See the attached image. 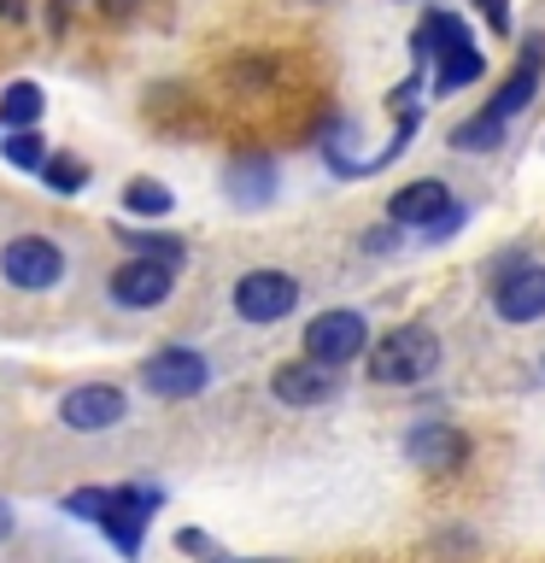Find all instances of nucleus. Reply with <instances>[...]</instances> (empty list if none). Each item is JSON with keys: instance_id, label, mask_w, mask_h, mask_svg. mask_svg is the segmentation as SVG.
<instances>
[{"instance_id": "nucleus-26", "label": "nucleus", "mask_w": 545, "mask_h": 563, "mask_svg": "<svg viewBox=\"0 0 545 563\" xmlns=\"http://www.w3.org/2000/svg\"><path fill=\"white\" fill-rule=\"evenodd\" d=\"M7 534H12V505L0 499V540H7Z\"/></svg>"}, {"instance_id": "nucleus-12", "label": "nucleus", "mask_w": 545, "mask_h": 563, "mask_svg": "<svg viewBox=\"0 0 545 563\" xmlns=\"http://www.w3.org/2000/svg\"><path fill=\"white\" fill-rule=\"evenodd\" d=\"M404 457L416 470H457L469 457V440L452 429V422H411L404 429Z\"/></svg>"}, {"instance_id": "nucleus-18", "label": "nucleus", "mask_w": 545, "mask_h": 563, "mask_svg": "<svg viewBox=\"0 0 545 563\" xmlns=\"http://www.w3.org/2000/svg\"><path fill=\"white\" fill-rule=\"evenodd\" d=\"M123 206L141 211V218H165L176 200H170V188H165V183H153V176H135V183L123 188Z\"/></svg>"}, {"instance_id": "nucleus-10", "label": "nucleus", "mask_w": 545, "mask_h": 563, "mask_svg": "<svg viewBox=\"0 0 545 563\" xmlns=\"http://www.w3.org/2000/svg\"><path fill=\"white\" fill-rule=\"evenodd\" d=\"M492 311H499L504 323H540L545 317V264L527 258L510 276L492 282Z\"/></svg>"}, {"instance_id": "nucleus-5", "label": "nucleus", "mask_w": 545, "mask_h": 563, "mask_svg": "<svg viewBox=\"0 0 545 563\" xmlns=\"http://www.w3.org/2000/svg\"><path fill=\"white\" fill-rule=\"evenodd\" d=\"M299 306V282L288 271H246L235 282V311L246 323H281Z\"/></svg>"}, {"instance_id": "nucleus-7", "label": "nucleus", "mask_w": 545, "mask_h": 563, "mask_svg": "<svg viewBox=\"0 0 545 563\" xmlns=\"http://www.w3.org/2000/svg\"><path fill=\"white\" fill-rule=\"evenodd\" d=\"M0 271H7L12 288L42 294L65 276V253L47 235H18V241H7V253H0Z\"/></svg>"}, {"instance_id": "nucleus-6", "label": "nucleus", "mask_w": 545, "mask_h": 563, "mask_svg": "<svg viewBox=\"0 0 545 563\" xmlns=\"http://www.w3.org/2000/svg\"><path fill=\"white\" fill-rule=\"evenodd\" d=\"M205 382H211V364L188 346H165V352H153V358L141 364V387L158 394V399H193Z\"/></svg>"}, {"instance_id": "nucleus-16", "label": "nucleus", "mask_w": 545, "mask_h": 563, "mask_svg": "<svg viewBox=\"0 0 545 563\" xmlns=\"http://www.w3.org/2000/svg\"><path fill=\"white\" fill-rule=\"evenodd\" d=\"M118 241L130 246V258H158V264H182L188 258V241L165 235V229H118Z\"/></svg>"}, {"instance_id": "nucleus-25", "label": "nucleus", "mask_w": 545, "mask_h": 563, "mask_svg": "<svg viewBox=\"0 0 545 563\" xmlns=\"http://www.w3.org/2000/svg\"><path fill=\"white\" fill-rule=\"evenodd\" d=\"M100 7H105V18H130L135 0H100Z\"/></svg>"}, {"instance_id": "nucleus-28", "label": "nucleus", "mask_w": 545, "mask_h": 563, "mask_svg": "<svg viewBox=\"0 0 545 563\" xmlns=\"http://www.w3.org/2000/svg\"><path fill=\"white\" fill-rule=\"evenodd\" d=\"M540 376H545V358H540Z\"/></svg>"}, {"instance_id": "nucleus-4", "label": "nucleus", "mask_w": 545, "mask_h": 563, "mask_svg": "<svg viewBox=\"0 0 545 563\" xmlns=\"http://www.w3.org/2000/svg\"><path fill=\"white\" fill-rule=\"evenodd\" d=\"M540 70H545V35L527 30L522 47H516V65H510L504 82L487 95V112H499L504 123L516 118V112H527V106H534V95H540Z\"/></svg>"}, {"instance_id": "nucleus-17", "label": "nucleus", "mask_w": 545, "mask_h": 563, "mask_svg": "<svg viewBox=\"0 0 545 563\" xmlns=\"http://www.w3.org/2000/svg\"><path fill=\"white\" fill-rule=\"evenodd\" d=\"M35 118H42V88H35V82H12L7 95H0V123H12V130H30Z\"/></svg>"}, {"instance_id": "nucleus-2", "label": "nucleus", "mask_w": 545, "mask_h": 563, "mask_svg": "<svg viewBox=\"0 0 545 563\" xmlns=\"http://www.w3.org/2000/svg\"><path fill=\"white\" fill-rule=\"evenodd\" d=\"M158 505V493L153 487H118V493H105V487H94V493H70L65 499V510H77V517H88V522H100L105 534L118 540V552H141V528H147V510Z\"/></svg>"}, {"instance_id": "nucleus-22", "label": "nucleus", "mask_w": 545, "mask_h": 563, "mask_svg": "<svg viewBox=\"0 0 545 563\" xmlns=\"http://www.w3.org/2000/svg\"><path fill=\"white\" fill-rule=\"evenodd\" d=\"M475 12L487 18L492 35H516V24H510V0H475Z\"/></svg>"}, {"instance_id": "nucleus-11", "label": "nucleus", "mask_w": 545, "mask_h": 563, "mask_svg": "<svg viewBox=\"0 0 545 563\" xmlns=\"http://www.w3.org/2000/svg\"><path fill=\"white\" fill-rule=\"evenodd\" d=\"M270 394L281 399V405H329L334 394H341V376H334L329 364H316V358H305L299 352L293 364H276V376H270Z\"/></svg>"}, {"instance_id": "nucleus-13", "label": "nucleus", "mask_w": 545, "mask_h": 563, "mask_svg": "<svg viewBox=\"0 0 545 563\" xmlns=\"http://www.w3.org/2000/svg\"><path fill=\"white\" fill-rule=\"evenodd\" d=\"M440 211H452V188L440 183V176H416V183L387 194V218L399 229H429Z\"/></svg>"}, {"instance_id": "nucleus-24", "label": "nucleus", "mask_w": 545, "mask_h": 563, "mask_svg": "<svg viewBox=\"0 0 545 563\" xmlns=\"http://www.w3.org/2000/svg\"><path fill=\"white\" fill-rule=\"evenodd\" d=\"M527 258H534V253H527V246H510V253L487 258V288H492V282H499V276H510V271H516V264H527Z\"/></svg>"}, {"instance_id": "nucleus-23", "label": "nucleus", "mask_w": 545, "mask_h": 563, "mask_svg": "<svg viewBox=\"0 0 545 563\" xmlns=\"http://www.w3.org/2000/svg\"><path fill=\"white\" fill-rule=\"evenodd\" d=\"M399 246V223L387 218V223H376V229H364V253H393Z\"/></svg>"}, {"instance_id": "nucleus-21", "label": "nucleus", "mask_w": 545, "mask_h": 563, "mask_svg": "<svg viewBox=\"0 0 545 563\" xmlns=\"http://www.w3.org/2000/svg\"><path fill=\"white\" fill-rule=\"evenodd\" d=\"M464 223H469V206H457V200H452V211H440V218H434L429 229H422V235H429V241H452Z\"/></svg>"}, {"instance_id": "nucleus-3", "label": "nucleus", "mask_w": 545, "mask_h": 563, "mask_svg": "<svg viewBox=\"0 0 545 563\" xmlns=\"http://www.w3.org/2000/svg\"><path fill=\"white\" fill-rule=\"evenodd\" d=\"M299 352L316 364H329V369H346L352 358H364L369 352V323H364V311H352V306H334V311H316L305 329H299Z\"/></svg>"}, {"instance_id": "nucleus-1", "label": "nucleus", "mask_w": 545, "mask_h": 563, "mask_svg": "<svg viewBox=\"0 0 545 563\" xmlns=\"http://www.w3.org/2000/svg\"><path fill=\"white\" fill-rule=\"evenodd\" d=\"M440 358H446V346H440V334L429 323H399V329H387L381 341H369V352H364L369 382H381V387L429 382L440 369Z\"/></svg>"}, {"instance_id": "nucleus-27", "label": "nucleus", "mask_w": 545, "mask_h": 563, "mask_svg": "<svg viewBox=\"0 0 545 563\" xmlns=\"http://www.w3.org/2000/svg\"><path fill=\"white\" fill-rule=\"evenodd\" d=\"M0 18H18V0H0Z\"/></svg>"}, {"instance_id": "nucleus-19", "label": "nucleus", "mask_w": 545, "mask_h": 563, "mask_svg": "<svg viewBox=\"0 0 545 563\" xmlns=\"http://www.w3.org/2000/svg\"><path fill=\"white\" fill-rule=\"evenodd\" d=\"M42 176H47V188H53V194H77V188L88 183L82 158H70V153H47V165H42Z\"/></svg>"}, {"instance_id": "nucleus-8", "label": "nucleus", "mask_w": 545, "mask_h": 563, "mask_svg": "<svg viewBox=\"0 0 545 563\" xmlns=\"http://www.w3.org/2000/svg\"><path fill=\"white\" fill-rule=\"evenodd\" d=\"M176 288V264H158V258H123L112 271V299L130 311H153L165 306Z\"/></svg>"}, {"instance_id": "nucleus-20", "label": "nucleus", "mask_w": 545, "mask_h": 563, "mask_svg": "<svg viewBox=\"0 0 545 563\" xmlns=\"http://www.w3.org/2000/svg\"><path fill=\"white\" fill-rule=\"evenodd\" d=\"M0 147H7V158H12V165H24V170H42L47 165V141L35 135V130H12Z\"/></svg>"}, {"instance_id": "nucleus-14", "label": "nucleus", "mask_w": 545, "mask_h": 563, "mask_svg": "<svg viewBox=\"0 0 545 563\" xmlns=\"http://www.w3.org/2000/svg\"><path fill=\"white\" fill-rule=\"evenodd\" d=\"M446 147H452V153H469V158H475V153H499V147H504V118H499V112H487V106H481L475 118L452 123Z\"/></svg>"}, {"instance_id": "nucleus-9", "label": "nucleus", "mask_w": 545, "mask_h": 563, "mask_svg": "<svg viewBox=\"0 0 545 563\" xmlns=\"http://www.w3.org/2000/svg\"><path fill=\"white\" fill-rule=\"evenodd\" d=\"M123 411H130V399H123L112 382L70 387V394L59 399V422H65V429H77V434H100V429H112V422H123Z\"/></svg>"}, {"instance_id": "nucleus-15", "label": "nucleus", "mask_w": 545, "mask_h": 563, "mask_svg": "<svg viewBox=\"0 0 545 563\" xmlns=\"http://www.w3.org/2000/svg\"><path fill=\"white\" fill-rule=\"evenodd\" d=\"M276 188V165L270 158H241V165H229V194H235L241 206H264Z\"/></svg>"}]
</instances>
